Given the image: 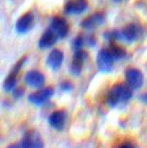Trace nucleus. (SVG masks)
<instances>
[{"label": "nucleus", "instance_id": "9", "mask_svg": "<svg viewBox=\"0 0 147 148\" xmlns=\"http://www.w3.org/2000/svg\"><path fill=\"white\" fill-rule=\"evenodd\" d=\"M126 80L128 85L131 87L132 89H135V90H137V89H140L143 85V75L138 69L135 68H130L126 71Z\"/></svg>", "mask_w": 147, "mask_h": 148}, {"label": "nucleus", "instance_id": "2", "mask_svg": "<svg viewBox=\"0 0 147 148\" xmlns=\"http://www.w3.org/2000/svg\"><path fill=\"white\" fill-rule=\"evenodd\" d=\"M27 60L26 56H23L16 62L14 67L11 70V72L9 73V75L6 77L4 82H3V89L5 92H12L14 89L16 87V82H18V74L21 72L23 66L25 64Z\"/></svg>", "mask_w": 147, "mask_h": 148}, {"label": "nucleus", "instance_id": "6", "mask_svg": "<svg viewBox=\"0 0 147 148\" xmlns=\"http://www.w3.org/2000/svg\"><path fill=\"white\" fill-rule=\"evenodd\" d=\"M87 58H88V53L86 51H82V49L75 51L73 61H72L70 66V72L73 76L77 77L81 74L83 65H84L85 61L87 60Z\"/></svg>", "mask_w": 147, "mask_h": 148}, {"label": "nucleus", "instance_id": "10", "mask_svg": "<svg viewBox=\"0 0 147 148\" xmlns=\"http://www.w3.org/2000/svg\"><path fill=\"white\" fill-rule=\"evenodd\" d=\"M105 21H106V15L102 12H98L83 19L80 22V27L85 30H91L104 24Z\"/></svg>", "mask_w": 147, "mask_h": 148}, {"label": "nucleus", "instance_id": "24", "mask_svg": "<svg viewBox=\"0 0 147 148\" xmlns=\"http://www.w3.org/2000/svg\"><path fill=\"white\" fill-rule=\"evenodd\" d=\"M135 145L131 143V142H124V143H122L119 145V147H134Z\"/></svg>", "mask_w": 147, "mask_h": 148}, {"label": "nucleus", "instance_id": "3", "mask_svg": "<svg viewBox=\"0 0 147 148\" xmlns=\"http://www.w3.org/2000/svg\"><path fill=\"white\" fill-rule=\"evenodd\" d=\"M15 146L23 148H42L44 147V141L40 133L32 130L24 134L21 141Z\"/></svg>", "mask_w": 147, "mask_h": 148}, {"label": "nucleus", "instance_id": "18", "mask_svg": "<svg viewBox=\"0 0 147 148\" xmlns=\"http://www.w3.org/2000/svg\"><path fill=\"white\" fill-rule=\"evenodd\" d=\"M104 38L109 42H115L121 40L120 30H107V31L104 33Z\"/></svg>", "mask_w": 147, "mask_h": 148}, {"label": "nucleus", "instance_id": "16", "mask_svg": "<svg viewBox=\"0 0 147 148\" xmlns=\"http://www.w3.org/2000/svg\"><path fill=\"white\" fill-rule=\"evenodd\" d=\"M64 60V53L58 49H54L51 51L46 58V64L52 71H57L60 69Z\"/></svg>", "mask_w": 147, "mask_h": 148}, {"label": "nucleus", "instance_id": "14", "mask_svg": "<svg viewBox=\"0 0 147 148\" xmlns=\"http://www.w3.org/2000/svg\"><path fill=\"white\" fill-rule=\"evenodd\" d=\"M87 6V0H69L65 5L64 11L69 16H77L85 12Z\"/></svg>", "mask_w": 147, "mask_h": 148}, {"label": "nucleus", "instance_id": "8", "mask_svg": "<svg viewBox=\"0 0 147 148\" xmlns=\"http://www.w3.org/2000/svg\"><path fill=\"white\" fill-rule=\"evenodd\" d=\"M67 117L68 114L65 110H56L54 112H52L51 115L49 116V124L52 129L61 132V131L64 130L66 126V122H67Z\"/></svg>", "mask_w": 147, "mask_h": 148}, {"label": "nucleus", "instance_id": "21", "mask_svg": "<svg viewBox=\"0 0 147 148\" xmlns=\"http://www.w3.org/2000/svg\"><path fill=\"white\" fill-rule=\"evenodd\" d=\"M12 92H13V96L15 99H21L24 95V89L23 87H16Z\"/></svg>", "mask_w": 147, "mask_h": 148}, {"label": "nucleus", "instance_id": "5", "mask_svg": "<svg viewBox=\"0 0 147 148\" xmlns=\"http://www.w3.org/2000/svg\"><path fill=\"white\" fill-rule=\"evenodd\" d=\"M54 90L51 87H45L40 90L31 93L28 96V101L36 107H42L49 102V100L53 96Z\"/></svg>", "mask_w": 147, "mask_h": 148}, {"label": "nucleus", "instance_id": "1", "mask_svg": "<svg viewBox=\"0 0 147 148\" xmlns=\"http://www.w3.org/2000/svg\"><path fill=\"white\" fill-rule=\"evenodd\" d=\"M133 97V89L124 83H117L110 89L107 96V104L110 108H115L122 102H128Z\"/></svg>", "mask_w": 147, "mask_h": 148}, {"label": "nucleus", "instance_id": "11", "mask_svg": "<svg viewBox=\"0 0 147 148\" xmlns=\"http://www.w3.org/2000/svg\"><path fill=\"white\" fill-rule=\"evenodd\" d=\"M49 28L59 37V39L65 38L69 32L68 22L66 21L65 18H61V16H53L51 18Z\"/></svg>", "mask_w": 147, "mask_h": 148}, {"label": "nucleus", "instance_id": "4", "mask_svg": "<svg viewBox=\"0 0 147 148\" xmlns=\"http://www.w3.org/2000/svg\"><path fill=\"white\" fill-rule=\"evenodd\" d=\"M114 58L110 54L109 49H103L98 52L97 55V66L100 72L109 73L112 71L114 65Z\"/></svg>", "mask_w": 147, "mask_h": 148}, {"label": "nucleus", "instance_id": "13", "mask_svg": "<svg viewBox=\"0 0 147 148\" xmlns=\"http://www.w3.org/2000/svg\"><path fill=\"white\" fill-rule=\"evenodd\" d=\"M24 82L26 85L30 86L32 88H42L45 84L46 79L45 76L37 70H31L27 72L24 76Z\"/></svg>", "mask_w": 147, "mask_h": 148}, {"label": "nucleus", "instance_id": "19", "mask_svg": "<svg viewBox=\"0 0 147 148\" xmlns=\"http://www.w3.org/2000/svg\"><path fill=\"white\" fill-rule=\"evenodd\" d=\"M84 45H85V36L79 35L73 42V47H74L75 51L82 49V47Z\"/></svg>", "mask_w": 147, "mask_h": 148}, {"label": "nucleus", "instance_id": "7", "mask_svg": "<svg viewBox=\"0 0 147 148\" xmlns=\"http://www.w3.org/2000/svg\"><path fill=\"white\" fill-rule=\"evenodd\" d=\"M34 25V15L31 12L25 13L16 22V31L21 35L27 34Z\"/></svg>", "mask_w": 147, "mask_h": 148}, {"label": "nucleus", "instance_id": "15", "mask_svg": "<svg viewBox=\"0 0 147 148\" xmlns=\"http://www.w3.org/2000/svg\"><path fill=\"white\" fill-rule=\"evenodd\" d=\"M58 40H59V37L51 28H48L41 36L40 40L38 42V47L41 49H51L57 43Z\"/></svg>", "mask_w": 147, "mask_h": 148}, {"label": "nucleus", "instance_id": "23", "mask_svg": "<svg viewBox=\"0 0 147 148\" xmlns=\"http://www.w3.org/2000/svg\"><path fill=\"white\" fill-rule=\"evenodd\" d=\"M139 100L142 103H145V104H147V93H144L142 95H140Z\"/></svg>", "mask_w": 147, "mask_h": 148}, {"label": "nucleus", "instance_id": "22", "mask_svg": "<svg viewBox=\"0 0 147 148\" xmlns=\"http://www.w3.org/2000/svg\"><path fill=\"white\" fill-rule=\"evenodd\" d=\"M85 45L88 47H94L96 45V39L94 36H85Z\"/></svg>", "mask_w": 147, "mask_h": 148}, {"label": "nucleus", "instance_id": "12", "mask_svg": "<svg viewBox=\"0 0 147 148\" xmlns=\"http://www.w3.org/2000/svg\"><path fill=\"white\" fill-rule=\"evenodd\" d=\"M141 33L140 27L135 23H129L123 29L120 30L121 40L127 43H134L139 38Z\"/></svg>", "mask_w": 147, "mask_h": 148}, {"label": "nucleus", "instance_id": "17", "mask_svg": "<svg viewBox=\"0 0 147 148\" xmlns=\"http://www.w3.org/2000/svg\"><path fill=\"white\" fill-rule=\"evenodd\" d=\"M109 51L110 54L112 55V57L114 58V60H121L126 56L127 51L126 49H123L121 46L115 44L114 42H110L109 47Z\"/></svg>", "mask_w": 147, "mask_h": 148}, {"label": "nucleus", "instance_id": "25", "mask_svg": "<svg viewBox=\"0 0 147 148\" xmlns=\"http://www.w3.org/2000/svg\"><path fill=\"white\" fill-rule=\"evenodd\" d=\"M113 1H114V2H121L122 0H113Z\"/></svg>", "mask_w": 147, "mask_h": 148}, {"label": "nucleus", "instance_id": "20", "mask_svg": "<svg viewBox=\"0 0 147 148\" xmlns=\"http://www.w3.org/2000/svg\"><path fill=\"white\" fill-rule=\"evenodd\" d=\"M60 89L63 92H71V91H73L74 85H73V83H72V82H67V80H66V82H63L60 84Z\"/></svg>", "mask_w": 147, "mask_h": 148}]
</instances>
